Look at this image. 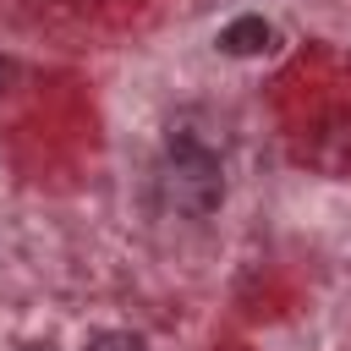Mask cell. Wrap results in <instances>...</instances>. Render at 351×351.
Listing matches in <instances>:
<instances>
[{
	"label": "cell",
	"instance_id": "2",
	"mask_svg": "<svg viewBox=\"0 0 351 351\" xmlns=\"http://www.w3.org/2000/svg\"><path fill=\"white\" fill-rule=\"evenodd\" d=\"M219 49L236 55V60H252V55H269L274 49V27L263 16H236L219 27Z\"/></svg>",
	"mask_w": 351,
	"mask_h": 351
},
{
	"label": "cell",
	"instance_id": "4",
	"mask_svg": "<svg viewBox=\"0 0 351 351\" xmlns=\"http://www.w3.org/2000/svg\"><path fill=\"white\" fill-rule=\"evenodd\" d=\"M11 82H16V66H11V60H5V55H0V99H5V93H11Z\"/></svg>",
	"mask_w": 351,
	"mask_h": 351
},
{
	"label": "cell",
	"instance_id": "5",
	"mask_svg": "<svg viewBox=\"0 0 351 351\" xmlns=\"http://www.w3.org/2000/svg\"><path fill=\"white\" fill-rule=\"evenodd\" d=\"M27 351H44V346H27Z\"/></svg>",
	"mask_w": 351,
	"mask_h": 351
},
{
	"label": "cell",
	"instance_id": "1",
	"mask_svg": "<svg viewBox=\"0 0 351 351\" xmlns=\"http://www.w3.org/2000/svg\"><path fill=\"white\" fill-rule=\"evenodd\" d=\"M159 203L170 214H186V219H208L219 203H225V170H219V154L214 143H203L197 132H170L165 143V159H159Z\"/></svg>",
	"mask_w": 351,
	"mask_h": 351
},
{
	"label": "cell",
	"instance_id": "3",
	"mask_svg": "<svg viewBox=\"0 0 351 351\" xmlns=\"http://www.w3.org/2000/svg\"><path fill=\"white\" fill-rule=\"evenodd\" d=\"M88 351H148V340L132 335V329H99V335L88 340Z\"/></svg>",
	"mask_w": 351,
	"mask_h": 351
}]
</instances>
